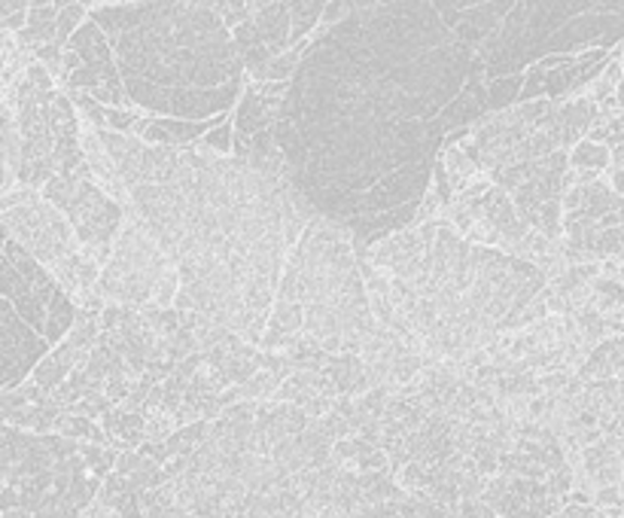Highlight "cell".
Instances as JSON below:
<instances>
[{"label":"cell","mask_w":624,"mask_h":518,"mask_svg":"<svg viewBox=\"0 0 624 518\" xmlns=\"http://www.w3.org/2000/svg\"><path fill=\"white\" fill-rule=\"evenodd\" d=\"M487 113L484 62L433 0H378L314 34L278 143L302 195L372 248L415 226L448 138Z\"/></svg>","instance_id":"obj_1"},{"label":"cell","mask_w":624,"mask_h":518,"mask_svg":"<svg viewBox=\"0 0 624 518\" xmlns=\"http://www.w3.org/2000/svg\"><path fill=\"white\" fill-rule=\"evenodd\" d=\"M94 135L116 162L128 207L180 268L174 308L263 348L286 260L320 211L290 177L247 159L98 126Z\"/></svg>","instance_id":"obj_2"},{"label":"cell","mask_w":624,"mask_h":518,"mask_svg":"<svg viewBox=\"0 0 624 518\" xmlns=\"http://www.w3.org/2000/svg\"><path fill=\"white\" fill-rule=\"evenodd\" d=\"M359 251L378 324L438 361H467L546 290V268L460 236L445 217Z\"/></svg>","instance_id":"obj_3"},{"label":"cell","mask_w":624,"mask_h":518,"mask_svg":"<svg viewBox=\"0 0 624 518\" xmlns=\"http://www.w3.org/2000/svg\"><path fill=\"white\" fill-rule=\"evenodd\" d=\"M135 111L171 119H222L247 89L232 28L204 0H131L94 7Z\"/></svg>","instance_id":"obj_4"},{"label":"cell","mask_w":624,"mask_h":518,"mask_svg":"<svg viewBox=\"0 0 624 518\" xmlns=\"http://www.w3.org/2000/svg\"><path fill=\"white\" fill-rule=\"evenodd\" d=\"M378 330L354 236L317 214L286 260L263 351L359 354Z\"/></svg>","instance_id":"obj_5"},{"label":"cell","mask_w":624,"mask_h":518,"mask_svg":"<svg viewBox=\"0 0 624 518\" xmlns=\"http://www.w3.org/2000/svg\"><path fill=\"white\" fill-rule=\"evenodd\" d=\"M487 79L527 74L548 55H585L624 40V0H433Z\"/></svg>","instance_id":"obj_6"},{"label":"cell","mask_w":624,"mask_h":518,"mask_svg":"<svg viewBox=\"0 0 624 518\" xmlns=\"http://www.w3.org/2000/svg\"><path fill=\"white\" fill-rule=\"evenodd\" d=\"M3 518H82L116 470L113 445L3 425Z\"/></svg>","instance_id":"obj_7"},{"label":"cell","mask_w":624,"mask_h":518,"mask_svg":"<svg viewBox=\"0 0 624 518\" xmlns=\"http://www.w3.org/2000/svg\"><path fill=\"white\" fill-rule=\"evenodd\" d=\"M3 98L13 104L22 135L18 187L43 189L52 177L89 165L77 104L64 89H59L47 64H28L22 77L7 86Z\"/></svg>","instance_id":"obj_8"},{"label":"cell","mask_w":624,"mask_h":518,"mask_svg":"<svg viewBox=\"0 0 624 518\" xmlns=\"http://www.w3.org/2000/svg\"><path fill=\"white\" fill-rule=\"evenodd\" d=\"M0 223L3 232L16 238L34 260H40L64 283V290L77 299L79 308L104 312L107 302L98 296V260L86 251L77 229L40 189L18 187L7 192L0 204Z\"/></svg>","instance_id":"obj_9"},{"label":"cell","mask_w":624,"mask_h":518,"mask_svg":"<svg viewBox=\"0 0 624 518\" xmlns=\"http://www.w3.org/2000/svg\"><path fill=\"white\" fill-rule=\"evenodd\" d=\"M438 217H445L469 241L536 263L539 268H546L548 278L570 268L561 253V241L533 232L531 226L521 220L512 195L506 189L494 187L482 174L467 189H460Z\"/></svg>","instance_id":"obj_10"},{"label":"cell","mask_w":624,"mask_h":518,"mask_svg":"<svg viewBox=\"0 0 624 518\" xmlns=\"http://www.w3.org/2000/svg\"><path fill=\"white\" fill-rule=\"evenodd\" d=\"M180 293V268L143 220L128 207V217L107 266L101 268L98 296L107 305L171 308Z\"/></svg>","instance_id":"obj_11"},{"label":"cell","mask_w":624,"mask_h":518,"mask_svg":"<svg viewBox=\"0 0 624 518\" xmlns=\"http://www.w3.org/2000/svg\"><path fill=\"white\" fill-rule=\"evenodd\" d=\"M0 293L52 348L62 345L67 332L77 327V299L10 232L0 236Z\"/></svg>","instance_id":"obj_12"},{"label":"cell","mask_w":624,"mask_h":518,"mask_svg":"<svg viewBox=\"0 0 624 518\" xmlns=\"http://www.w3.org/2000/svg\"><path fill=\"white\" fill-rule=\"evenodd\" d=\"M40 192L71 220V226L77 229L79 241L86 244V251L98 260V266H107L113 244H116V238H119L125 226V217H128V207L123 202H116L107 189L98 184L92 162L77 168V172L52 177Z\"/></svg>","instance_id":"obj_13"},{"label":"cell","mask_w":624,"mask_h":518,"mask_svg":"<svg viewBox=\"0 0 624 518\" xmlns=\"http://www.w3.org/2000/svg\"><path fill=\"white\" fill-rule=\"evenodd\" d=\"M55 79L62 83L64 92H82L110 108L135 111L131 98L125 92V79L113 43L94 18H86L82 28L71 37L62 55V71Z\"/></svg>","instance_id":"obj_14"},{"label":"cell","mask_w":624,"mask_h":518,"mask_svg":"<svg viewBox=\"0 0 624 518\" xmlns=\"http://www.w3.org/2000/svg\"><path fill=\"white\" fill-rule=\"evenodd\" d=\"M566 491L551 479H524V476H491L482 501L494 506L499 518H551L566 506Z\"/></svg>","instance_id":"obj_15"},{"label":"cell","mask_w":624,"mask_h":518,"mask_svg":"<svg viewBox=\"0 0 624 518\" xmlns=\"http://www.w3.org/2000/svg\"><path fill=\"white\" fill-rule=\"evenodd\" d=\"M47 339L37 330H31L18 312L0 299V384L3 391H16L28 378L34 376V369L49 357Z\"/></svg>","instance_id":"obj_16"},{"label":"cell","mask_w":624,"mask_h":518,"mask_svg":"<svg viewBox=\"0 0 624 518\" xmlns=\"http://www.w3.org/2000/svg\"><path fill=\"white\" fill-rule=\"evenodd\" d=\"M0 412H3V425L34 430V433H49V430L55 433V425L64 415V408L55 403V396L43 391L40 384H34L31 378L16 391H3Z\"/></svg>","instance_id":"obj_17"},{"label":"cell","mask_w":624,"mask_h":518,"mask_svg":"<svg viewBox=\"0 0 624 518\" xmlns=\"http://www.w3.org/2000/svg\"><path fill=\"white\" fill-rule=\"evenodd\" d=\"M271 400L293 403V406H298L302 412H308L311 418H323V415H329V412L335 408V403H339L342 396H339L335 384L329 381L323 369H320V372H314V369H296V372L278 388V393H275Z\"/></svg>","instance_id":"obj_18"},{"label":"cell","mask_w":624,"mask_h":518,"mask_svg":"<svg viewBox=\"0 0 624 518\" xmlns=\"http://www.w3.org/2000/svg\"><path fill=\"white\" fill-rule=\"evenodd\" d=\"M222 119H204V123H189V119H171V116H141V123L135 126V138L147 143H158V147H192L202 138H207Z\"/></svg>","instance_id":"obj_19"},{"label":"cell","mask_w":624,"mask_h":518,"mask_svg":"<svg viewBox=\"0 0 624 518\" xmlns=\"http://www.w3.org/2000/svg\"><path fill=\"white\" fill-rule=\"evenodd\" d=\"M101 427L107 430L113 448L131 452V448H141L147 442V415H141V412H128L123 406L110 408V412L101 415Z\"/></svg>","instance_id":"obj_20"},{"label":"cell","mask_w":624,"mask_h":518,"mask_svg":"<svg viewBox=\"0 0 624 518\" xmlns=\"http://www.w3.org/2000/svg\"><path fill=\"white\" fill-rule=\"evenodd\" d=\"M98 503L107 506L113 513H119L125 518H147V509H143V494L138 488L131 485L125 479L123 472H110L101 485V494H98Z\"/></svg>","instance_id":"obj_21"},{"label":"cell","mask_w":624,"mask_h":518,"mask_svg":"<svg viewBox=\"0 0 624 518\" xmlns=\"http://www.w3.org/2000/svg\"><path fill=\"white\" fill-rule=\"evenodd\" d=\"M570 168H573V172L603 174L607 168H612V150H609L607 143L585 138V141H578L576 147L570 150Z\"/></svg>","instance_id":"obj_22"},{"label":"cell","mask_w":624,"mask_h":518,"mask_svg":"<svg viewBox=\"0 0 624 518\" xmlns=\"http://www.w3.org/2000/svg\"><path fill=\"white\" fill-rule=\"evenodd\" d=\"M524 79H527V74L487 79V108H491V113L515 108L518 98H521V89H524Z\"/></svg>","instance_id":"obj_23"},{"label":"cell","mask_w":624,"mask_h":518,"mask_svg":"<svg viewBox=\"0 0 624 518\" xmlns=\"http://www.w3.org/2000/svg\"><path fill=\"white\" fill-rule=\"evenodd\" d=\"M55 433H64V437H71V440L110 445L107 430L98 425L94 418H86V415H71V412H64L62 421L55 425Z\"/></svg>","instance_id":"obj_24"},{"label":"cell","mask_w":624,"mask_h":518,"mask_svg":"<svg viewBox=\"0 0 624 518\" xmlns=\"http://www.w3.org/2000/svg\"><path fill=\"white\" fill-rule=\"evenodd\" d=\"M268 3H275V0H226V7H229V28H238L241 22L256 16Z\"/></svg>","instance_id":"obj_25"},{"label":"cell","mask_w":624,"mask_h":518,"mask_svg":"<svg viewBox=\"0 0 624 518\" xmlns=\"http://www.w3.org/2000/svg\"><path fill=\"white\" fill-rule=\"evenodd\" d=\"M551 518H607L597 506H591V503H578V501H570L566 497V506H563L558 516Z\"/></svg>","instance_id":"obj_26"},{"label":"cell","mask_w":624,"mask_h":518,"mask_svg":"<svg viewBox=\"0 0 624 518\" xmlns=\"http://www.w3.org/2000/svg\"><path fill=\"white\" fill-rule=\"evenodd\" d=\"M457 513L463 518H499L497 513H494V506H487V503L482 501V497H472V501H463L460 506H457Z\"/></svg>","instance_id":"obj_27"},{"label":"cell","mask_w":624,"mask_h":518,"mask_svg":"<svg viewBox=\"0 0 624 518\" xmlns=\"http://www.w3.org/2000/svg\"><path fill=\"white\" fill-rule=\"evenodd\" d=\"M82 518H125L119 516V513H113V509H107V506H101V503H94V506H89L86 509V516Z\"/></svg>","instance_id":"obj_28"},{"label":"cell","mask_w":624,"mask_h":518,"mask_svg":"<svg viewBox=\"0 0 624 518\" xmlns=\"http://www.w3.org/2000/svg\"><path fill=\"white\" fill-rule=\"evenodd\" d=\"M612 172H624V143L612 147Z\"/></svg>","instance_id":"obj_29"}]
</instances>
